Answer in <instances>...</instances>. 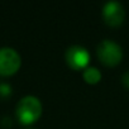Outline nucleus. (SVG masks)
<instances>
[{"mask_svg":"<svg viewBox=\"0 0 129 129\" xmlns=\"http://www.w3.org/2000/svg\"><path fill=\"white\" fill-rule=\"evenodd\" d=\"M20 54L10 47L0 48V76L8 77L17 74L20 69Z\"/></svg>","mask_w":129,"mask_h":129,"instance_id":"3","label":"nucleus"},{"mask_svg":"<svg viewBox=\"0 0 129 129\" xmlns=\"http://www.w3.org/2000/svg\"><path fill=\"white\" fill-rule=\"evenodd\" d=\"M42 110L43 108L41 100L33 95H27L19 100L15 109V114L20 124L30 125L41 118Z\"/></svg>","mask_w":129,"mask_h":129,"instance_id":"1","label":"nucleus"},{"mask_svg":"<svg viewBox=\"0 0 129 129\" xmlns=\"http://www.w3.org/2000/svg\"><path fill=\"white\" fill-rule=\"evenodd\" d=\"M96 54L99 61L106 67H115L123 59V49L120 44L111 39L101 41L96 47Z\"/></svg>","mask_w":129,"mask_h":129,"instance_id":"2","label":"nucleus"},{"mask_svg":"<svg viewBox=\"0 0 129 129\" xmlns=\"http://www.w3.org/2000/svg\"><path fill=\"white\" fill-rule=\"evenodd\" d=\"M121 84L124 85V87H126L129 90V70L125 71L123 75H121Z\"/></svg>","mask_w":129,"mask_h":129,"instance_id":"8","label":"nucleus"},{"mask_svg":"<svg viewBox=\"0 0 129 129\" xmlns=\"http://www.w3.org/2000/svg\"><path fill=\"white\" fill-rule=\"evenodd\" d=\"M101 17L106 25L116 28L120 27L125 19V9L119 2H108L103 7Z\"/></svg>","mask_w":129,"mask_h":129,"instance_id":"5","label":"nucleus"},{"mask_svg":"<svg viewBox=\"0 0 129 129\" xmlns=\"http://www.w3.org/2000/svg\"><path fill=\"white\" fill-rule=\"evenodd\" d=\"M12 86L7 82H0V98L2 99H8L12 96Z\"/></svg>","mask_w":129,"mask_h":129,"instance_id":"7","label":"nucleus"},{"mask_svg":"<svg viewBox=\"0 0 129 129\" xmlns=\"http://www.w3.org/2000/svg\"><path fill=\"white\" fill-rule=\"evenodd\" d=\"M64 61L70 69L75 71H84L86 67H89L90 53L85 47L74 44L70 46L64 52Z\"/></svg>","mask_w":129,"mask_h":129,"instance_id":"4","label":"nucleus"},{"mask_svg":"<svg viewBox=\"0 0 129 129\" xmlns=\"http://www.w3.org/2000/svg\"><path fill=\"white\" fill-rule=\"evenodd\" d=\"M82 79L89 85H96L101 81V72L96 67L89 66L82 71Z\"/></svg>","mask_w":129,"mask_h":129,"instance_id":"6","label":"nucleus"}]
</instances>
